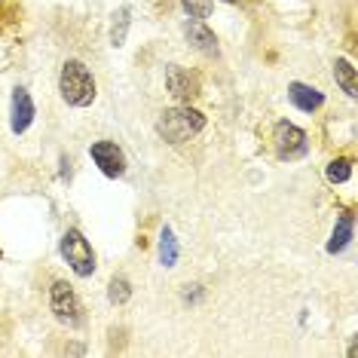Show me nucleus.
<instances>
[{
    "mask_svg": "<svg viewBox=\"0 0 358 358\" xmlns=\"http://www.w3.org/2000/svg\"><path fill=\"white\" fill-rule=\"evenodd\" d=\"M59 92L71 108H89L95 101V80L83 62L77 59L64 62L62 77H59Z\"/></svg>",
    "mask_w": 358,
    "mask_h": 358,
    "instance_id": "obj_1",
    "label": "nucleus"
},
{
    "mask_svg": "<svg viewBox=\"0 0 358 358\" xmlns=\"http://www.w3.org/2000/svg\"><path fill=\"white\" fill-rule=\"evenodd\" d=\"M206 129V117L199 110H193L190 104L187 108H172V110H162L159 123H157V132L166 138L169 144H184L190 141L193 135H199Z\"/></svg>",
    "mask_w": 358,
    "mask_h": 358,
    "instance_id": "obj_2",
    "label": "nucleus"
},
{
    "mask_svg": "<svg viewBox=\"0 0 358 358\" xmlns=\"http://www.w3.org/2000/svg\"><path fill=\"white\" fill-rule=\"evenodd\" d=\"M62 257L71 264V270L77 275H92L95 273V255L92 245L86 242V236L80 230H68L62 236Z\"/></svg>",
    "mask_w": 358,
    "mask_h": 358,
    "instance_id": "obj_3",
    "label": "nucleus"
},
{
    "mask_svg": "<svg viewBox=\"0 0 358 358\" xmlns=\"http://www.w3.org/2000/svg\"><path fill=\"white\" fill-rule=\"evenodd\" d=\"M50 306H52L55 319H59L62 324H68V328H80V324H83V306H80V297L74 294V288H71L68 282L52 285Z\"/></svg>",
    "mask_w": 358,
    "mask_h": 358,
    "instance_id": "obj_4",
    "label": "nucleus"
},
{
    "mask_svg": "<svg viewBox=\"0 0 358 358\" xmlns=\"http://www.w3.org/2000/svg\"><path fill=\"white\" fill-rule=\"evenodd\" d=\"M273 144H275V157H279V159H288V162L306 157V150H309L306 132H303V129H297L294 123H288V120H282V123L275 126Z\"/></svg>",
    "mask_w": 358,
    "mask_h": 358,
    "instance_id": "obj_5",
    "label": "nucleus"
},
{
    "mask_svg": "<svg viewBox=\"0 0 358 358\" xmlns=\"http://www.w3.org/2000/svg\"><path fill=\"white\" fill-rule=\"evenodd\" d=\"M89 153H92L95 166L101 169V175H108V178H123L126 175V153L120 150L113 141H95L92 148H89Z\"/></svg>",
    "mask_w": 358,
    "mask_h": 358,
    "instance_id": "obj_6",
    "label": "nucleus"
},
{
    "mask_svg": "<svg viewBox=\"0 0 358 358\" xmlns=\"http://www.w3.org/2000/svg\"><path fill=\"white\" fill-rule=\"evenodd\" d=\"M166 86H169V92H172L178 101H193L202 92L199 77L190 74V71L181 68V64H169L166 68Z\"/></svg>",
    "mask_w": 358,
    "mask_h": 358,
    "instance_id": "obj_7",
    "label": "nucleus"
},
{
    "mask_svg": "<svg viewBox=\"0 0 358 358\" xmlns=\"http://www.w3.org/2000/svg\"><path fill=\"white\" fill-rule=\"evenodd\" d=\"M31 123H34V101H31L28 89H15L13 92V120H10L13 132L15 135L28 132Z\"/></svg>",
    "mask_w": 358,
    "mask_h": 358,
    "instance_id": "obj_8",
    "label": "nucleus"
},
{
    "mask_svg": "<svg viewBox=\"0 0 358 358\" xmlns=\"http://www.w3.org/2000/svg\"><path fill=\"white\" fill-rule=\"evenodd\" d=\"M184 34L193 43V50H199V52H206V55H217V37H215V31H208L199 19L187 22Z\"/></svg>",
    "mask_w": 358,
    "mask_h": 358,
    "instance_id": "obj_9",
    "label": "nucleus"
},
{
    "mask_svg": "<svg viewBox=\"0 0 358 358\" xmlns=\"http://www.w3.org/2000/svg\"><path fill=\"white\" fill-rule=\"evenodd\" d=\"M288 95H291V104H294V108H300L303 113H313V110H319L322 104H324V95L319 92V89L303 86V83H291Z\"/></svg>",
    "mask_w": 358,
    "mask_h": 358,
    "instance_id": "obj_10",
    "label": "nucleus"
},
{
    "mask_svg": "<svg viewBox=\"0 0 358 358\" xmlns=\"http://www.w3.org/2000/svg\"><path fill=\"white\" fill-rule=\"evenodd\" d=\"M349 239H352V215H349V211H343V215H340V221H337V227H334V233H331L328 251H331V255L343 251V248L349 245Z\"/></svg>",
    "mask_w": 358,
    "mask_h": 358,
    "instance_id": "obj_11",
    "label": "nucleus"
},
{
    "mask_svg": "<svg viewBox=\"0 0 358 358\" xmlns=\"http://www.w3.org/2000/svg\"><path fill=\"white\" fill-rule=\"evenodd\" d=\"M334 77H337V83L343 86L346 95H358V80H355V64L352 62H346V59L334 62Z\"/></svg>",
    "mask_w": 358,
    "mask_h": 358,
    "instance_id": "obj_12",
    "label": "nucleus"
},
{
    "mask_svg": "<svg viewBox=\"0 0 358 358\" xmlns=\"http://www.w3.org/2000/svg\"><path fill=\"white\" fill-rule=\"evenodd\" d=\"M175 260H178V242H175V233L166 227V230H162V239H159V264L175 266Z\"/></svg>",
    "mask_w": 358,
    "mask_h": 358,
    "instance_id": "obj_13",
    "label": "nucleus"
},
{
    "mask_svg": "<svg viewBox=\"0 0 358 358\" xmlns=\"http://www.w3.org/2000/svg\"><path fill=\"white\" fill-rule=\"evenodd\" d=\"M108 297H110V303H117V306H123L126 300L132 297V285H129L126 275H113L108 285Z\"/></svg>",
    "mask_w": 358,
    "mask_h": 358,
    "instance_id": "obj_14",
    "label": "nucleus"
},
{
    "mask_svg": "<svg viewBox=\"0 0 358 358\" xmlns=\"http://www.w3.org/2000/svg\"><path fill=\"white\" fill-rule=\"evenodd\" d=\"M126 34H129V10L123 6L120 13H113V22H110V43H113V46H123V43H126Z\"/></svg>",
    "mask_w": 358,
    "mask_h": 358,
    "instance_id": "obj_15",
    "label": "nucleus"
},
{
    "mask_svg": "<svg viewBox=\"0 0 358 358\" xmlns=\"http://www.w3.org/2000/svg\"><path fill=\"white\" fill-rule=\"evenodd\" d=\"M352 175V159H334L328 166V181L331 184H343Z\"/></svg>",
    "mask_w": 358,
    "mask_h": 358,
    "instance_id": "obj_16",
    "label": "nucleus"
},
{
    "mask_svg": "<svg viewBox=\"0 0 358 358\" xmlns=\"http://www.w3.org/2000/svg\"><path fill=\"white\" fill-rule=\"evenodd\" d=\"M184 3V10L190 13V19H208L211 15V0H181Z\"/></svg>",
    "mask_w": 358,
    "mask_h": 358,
    "instance_id": "obj_17",
    "label": "nucleus"
},
{
    "mask_svg": "<svg viewBox=\"0 0 358 358\" xmlns=\"http://www.w3.org/2000/svg\"><path fill=\"white\" fill-rule=\"evenodd\" d=\"M224 3H239V0H224Z\"/></svg>",
    "mask_w": 358,
    "mask_h": 358,
    "instance_id": "obj_18",
    "label": "nucleus"
}]
</instances>
